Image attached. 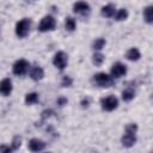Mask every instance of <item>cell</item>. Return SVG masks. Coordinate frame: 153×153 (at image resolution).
Listing matches in <instances>:
<instances>
[{
  "mask_svg": "<svg viewBox=\"0 0 153 153\" xmlns=\"http://www.w3.org/2000/svg\"><path fill=\"white\" fill-rule=\"evenodd\" d=\"M143 19L148 24L153 23V6H147L143 10Z\"/></svg>",
  "mask_w": 153,
  "mask_h": 153,
  "instance_id": "14",
  "label": "cell"
},
{
  "mask_svg": "<svg viewBox=\"0 0 153 153\" xmlns=\"http://www.w3.org/2000/svg\"><path fill=\"white\" fill-rule=\"evenodd\" d=\"M12 151H13L12 147H7L5 145L0 146V152H2V153H8V152H12Z\"/></svg>",
  "mask_w": 153,
  "mask_h": 153,
  "instance_id": "25",
  "label": "cell"
},
{
  "mask_svg": "<svg viewBox=\"0 0 153 153\" xmlns=\"http://www.w3.org/2000/svg\"><path fill=\"white\" fill-rule=\"evenodd\" d=\"M134 97H135V92H134V90L130 88V87H127V88L122 92V99H123L124 102H130Z\"/></svg>",
  "mask_w": 153,
  "mask_h": 153,
  "instance_id": "16",
  "label": "cell"
},
{
  "mask_svg": "<svg viewBox=\"0 0 153 153\" xmlns=\"http://www.w3.org/2000/svg\"><path fill=\"white\" fill-rule=\"evenodd\" d=\"M127 73V67L126 65L121 63V62H116L112 65L111 67V75L112 78H121Z\"/></svg>",
  "mask_w": 153,
  "mask_h": 153,
  "instance_id": "8",
  "label": "cell"
},
{
  "mask_svg": "<svg viewBox=\"0 0 153 153\" xmlns=\"http://www.w3.org/2000/svg\"><path fill=\"white\" fill-rule=\"evenodd\" d=\"M92 62H93V65H96V66H102V63L104 62V55L100 54V53H96V54L92 56Z\"/></svg>",
  "mask_w": 153,
  "mask_h": 153,
  "instance_id": "19",
  "label": "cell"
},
{
  "mask_svg": "<svg viewBox=\"0 0 153 153\" xmlns=\"http://www.w3.org/2000/svg\"><path fill=\"white\" fill-rule=\"evenodd\" d=\"M51 115H54V111H53L51 109H47V110L42 111V114H41V117H42V120L44 121V120L49 118V117H50Z\"/></svg>",
  "mask_w": 153,
  "mask_h": 153,
  "instance_id": "24",
  "label": "cell"
},
{
  "mask_svg": "<svg viewBox=\"0 0 153 153\" xmlns=\"http://www.w3.org/2000/svg\"><path fill=\"white\" fill-rule=\"evenodd\" d=\"M65 26H66V29L68 31H74L75 30V26H76L75 20L72 17H67L66 18V22H65Z\"/></svg>",
  "mask_w": 153,
  "mask_h": 153,
  "instance_id": "18",
  "label": "cell"
},
{
  "mask_svg": "<svg viewBox=\"0 0 153 153\" xmlns=\"http://www.w3.org/2000/svg\"><path fill=\"white\" fill-rule=\"evenodd\" d=\"M73 84V80H72V78L71 76H67V75H65L63 78H62V81H61V86H63V87H68V86H71Z\"/></svg>",
  "mask_w": 153,
  "mask_h": 153,
  "instance_id": "23",
  "label": "cell"
},
{
  "mask_svg": "<svg viewBox=\"0 0 153 153\" xmlns=\"http://www.w3.org/2000/svg\"><path fill=\"white\" fill-rule=\"evenodd\" d=\"M136 130H137V126L135 123H130L126 127V134L121 139V142L124 147H131L136 142V136H135Z\"/></svg>",
  "mask_w": 153,
  "mask_h": 153,
  "instance_id": "1",
  "label": "cell"
},
{
  "mask_svg": "<svg viewBox=\"0 0 153 153\" xmlns=\"http://www.w3.org/2000/svg\"><path fill=\"white\" fill-rule=\"evenodd\" d=\"M90 5L85 1H78L73 5V11L78 14H81V16H85V14H88L90 13Z\"/></svg>",
  "mask_w": 153,
  "mask_h": 153,
  "instance_id": "9",
  "label": "cell"
},
{
  "mask_svg": "<svg viewBox=\"0 0 153 153\" xmlns=\"http://www.w3.org/2000/svg\"><path fill=\"white\" fill-rule=\"evenodd\" d=\"M127 59L128 60H130V61H137L139 59H140V51L136 49V48H131V49H129L128 51H127Z\"/></svg>",
  "mask_w": 153,
  "mask_h": 153,
  "instance_id": "15",
  "label": "cell"
},
{
  "mask_svg": "<svg viewBox=\"0 0 153 153\" xmlns=\"http://www.w3.org/2000/svg\"><path fill=\"white\" fill-rule=\"evenodd\" d=\"M92 81L94 85L99 86V87H110L114 84V79L112 76L108 75L106 73H97L93 75Z\"/></svg>",
  "mask_w": 153,
  "mask_h": 153,
  "instance_id": "2",
  "label": "cell"
},
{
  "mask_svg": "<svg viewBox=\"0 0 153 153\" xmlns=\"http://www.w3.org/2000/svg\"><path fill=\"white\" fill-rule=\"evenodd\" d=\"M56 103H57V105L63 106V105H66V104H67V99H66V98H63V97H61V98H59V99L56 100Z\"/></svg>",
  "mask_w": 153,
  "mask_h": 153,
  "instance_id": "26",
  "label": "cell"
},
{
  "mask_svg": "<svg viewBox=\"0 0 153 153\" xmlns=\"http://www.w3.org/2000/svg\"><path fill=\"white\" fill-rule=\"evenodd\" d=\"M30 27H31V20L29 18H24L22 20H19L16 25V35L20 38L25 37L29 31H30Z\"/></svg>",
  "mask_w": 153,
  "mask_h": 153,
  "instance_id": "3",
  "label": "cell"
},
{
  "mask_svg": "<svg viewBox=\"0 0 153 153\" xmlns=\"http://www.w3.org/2000/svg\"><path fill=\"white\" fill-rule=\"evenodd\" d=\"M127 17H128V11H127L126 8H121V10L117 12V14H116V20L122 22V20H126Z\"/></svg>",
  "mask_w": 153,
  "mask_h": 153,
  "instance_id": "21",
  "label": "cell"
},
{
  "mask_svg": "<svg viewBox=\"0 0 153 153\" xmlns=\"http://www.w3.org/2000/svg\"><path fill=\"white\" fill-rule=\"evenodd\" d=\"M27 148L32 152H39L45 148V142L39 139H31L27 143Z\"/></svg>",
  "mask_w": 153,
  "mask_h": 153,
  "instance_id": "10",
  "label": "cell"
},
{
  "mask_svg": "<svg viewBox=\"0 0 153 153\" xmlns=\"http://www.w3.org/2000/svg\"><path fill=\"white\" fill-rule=\"evenodd\" d=\"M104 45H105V39H104V38H97V39L93 42L92 48H93L94 50H100V49H103Z\"/></svg>",
  "mask_w": 153,
  "mask_h": 153,
  "instance_id": "20",
  "label": "cell"
},
{
  "mask_svg": "<svg viewBox=\"0 0 153 153\" xmlns=\"http://www.w3.org/2000/svg\"><path fill=\"white\" fill-rule=\"evenodd\" d=\"M100 105L102 109L105 111H112L118 106V100L115 96H108L105 98L100 99Z\"/></svg>",
  "mask_w": 153,
  "mask_h": 153,
  "instance_id": "4",
  "label": "cell"
},
{
  "mask_svg": "<svg viewBox=\"0 0 153 153\" xmlns=\"http://www.w3.org/2000/svg\"><path fill=\"white\" fill-rule=\"evenodd\" d=\"M53 63L55 67H57L60 71H62V69H65V67L68 63V56L63 51H57L53 59Z\"/></svg>",
  "mask_w": 153,
  "mask_h": 153,
  "instance_id": "6",
  "label": "cell"
},
{
  "mask_svg": "<svg viewBox=\"0 0 153 153\" xmlns=\"http://www.w3.org/2000/svg\"><path fill=\"white\" fill-rule=\"evenodd\" d=\"M30 76H31L32 80L37 81V80H41L44 76V72H43V69L41 67H33L31 69V72H30Z\"/></svg>",
  "mask_w": 153,
  "mask_h": 153,
  "instance_id": "12",
  "label": "cell"
},
{
  "mask_svg": "<svg viewBox=\"0 0 153 153\" xmlns=\"http://www.w3.org/2000/svg\"><path fill=\"white\" fill-rule=\"evenodd\" d=\"M29 69V62L26 60H18L13 65V73L16 75H23Z\"/></svg>",
  "mask_w": 153,
  "mask_h": 153,
  "instance_id": "7",
  "label": "cell"
},
{
  "mask_svg": "<svg viewBox=\"0 0 153 153\" xmlns=\"http://www.w3.org/2000/svg\"><path fill=\"white\" fill-rule=\"evenodd\" d=\"M20 145H22V137L20 136H14L13 137V141H12V149L13 151H16V149H18L19 147H20Z\"/></svg>",
  "mask_w": 153,
  "mask_h": 153,
  "instance_id": "22",
  "label": "cell"
},
{
  "mask_svg": "<svg viewBox=\"0 0 153 153\" xmlns=\"http://www.w3.org/2000/svg\"><path fill=\"white\" fill-rule=\"evenodd\" d=\"M11 91H12V81L8 78L1 80L0 81V93L2 96H8L11 93Z\"/></svg>",
  "mask_w": 153,
  "mask_h": 153,
  "instance_id": "11",
  "label": "cell"
},
{
  "mask_svg": "<svg viewBox=\"0 0 153 153\" xmlns=\"http://www.w3.org/2000/svg\"><path fill=\"white\" fill-rule=\"evenodd\" d=\"M55 24H56V22H55V19H54V17H51V16H45V17H43V19L41 20V23H39V25H38V30H39L41 32L51 31V30L55 29Z\"/></svg>",
  "mask_w": 153,
  "mask_h": 153,
  "instance_id": "5",
  "label": "cell"
},
{
  "mask_svg": "<svg viewBox=\"0 0 153 153\" xmlns=\"http://www.w3.org/2000/svg\"><path fill=\"white\" fill-rule=\"evenodd\" d=\"M100 12H102V14H103L104 17L111 18V17H114V14H115V6H114L112 4H109V5H106V6H103Z\"/></svg>",
  "mask_w": 153,
  "mask_h": 153,
  "instance_id": "13",
  "label": "cell"
},
{
  "mask_svg": "<svg viewBox=\"0 0 153 153\" xmlns=\"http://www.w3.org/2000/svg\"><path fill=\"white\" fill-rule=\"evenodd\" d=\"M37 102H38V94H37V93L32 92V93H27V94L25 96V103H26L27 105L35 104V103H37Z\"/></svg>",
  "mask_w": 153,
  "mask_h": 153,
  "instance_id": "17",
  "label": "cell"
},
{
  "mask_svg": "<svg viewBox=\"0 0 153 153\" xmlns=\"http://www.w3.org/2000/svg\"><path fill=\"white\" fill-rule=\"evenodd\" d=\"M90 102H91L90 98H84V99L81 100V106H82V108H87V106L90 105Z\"/></svg>",
  "mask_w": 153,
  "mask_h": 153,
  "instance_id": "27",
  "label": "cell"
}]
</instances>
